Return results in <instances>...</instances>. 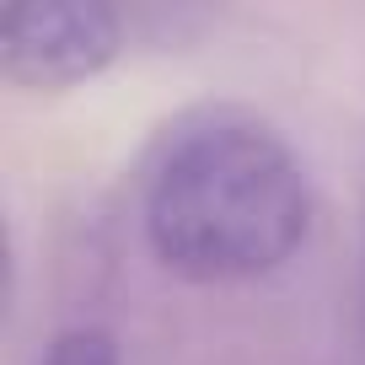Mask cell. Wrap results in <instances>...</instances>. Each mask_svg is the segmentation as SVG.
<instances>
[{
	"label": "cell",
	"mask_w": 365,
	"mask_h": 365,
	"mask_svg": "<svg viewBox=\"0 0 365 365\" xmlns=\"http://www.w3.org/2000/svg\"><path fill=\"white\" fill-rule=\"evenodd\" d=\"M140 231L188 285H247L285 269L312 231V178L279 124L247 103H188L135 167Z\"/></svg>",
	"instance_id": "cell-1"
},
{
	"label": "cell",
	"mask_w": 365,
	"mask_h": 365,
	"mask_svg": "<svg viewBox=\"0 0 365 365\" xmlns=\"http://www.w3.org/2000/svg\"><path fill=\"white\" fill-rule=\"evenodd\" d=\"M129 43V16L108 0H0V76L16 91L97 81Z\"/></svg>",
	"instance_id": "cell-2"
},
{
	"label": "cell",
	"mask_w": 365,
	"mask_h": 365,
	"mask_svg": "<svg viewBox=\"0 0 365 365\" xmlns=\"http://www.w3.org/2000/svg\"><path fill=\"white\" fill-rule=\"evenodd\" d=\"M38 365H118V344L97 322H76V328L54 333V344L43 349Z\"/></svg>",
	"instance_id": "cell-3"
}]
</instances>
